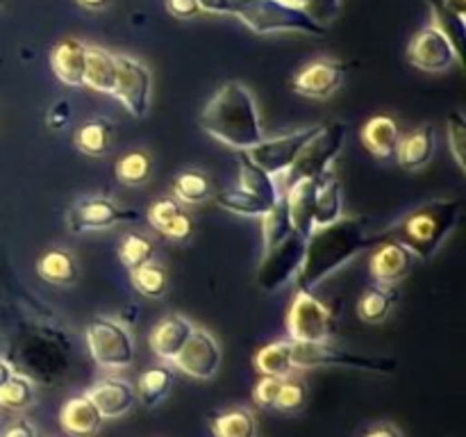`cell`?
Here are the masks:
<instances>
[{
  "label": "cell",
  "mask_w": 466,
  "mask_h": 437,
  "mask_svg": "<svg viewBox=\"0 0 466 437\" xmlns=\"http://www.w3.org/2000/svg\"><path fill=\"white\" fill-rule=\"evenodd\" d=\"M262 232H264V250L271 249V246L280 244L285 237H289L294 232V226H291L289 208H287V198H278V203L264 214Z\"/></svg>",
  "instance_id": "obj_35"
},
{
  "label": "cell",
  "mask_w": 466,
  "mask_h": 437,
  "mask_svg": "<svg viewBox=\"0 0 466 437\" xmlns=\"http://www.w3.org/2000/svg\"><path fill=\"white\" fill-rule=\"evenodd\" d=\"M36 271L44 280L55 285H73L77 280V262L68 250H46L36 262Z\"/></svg>",
  "instance_id": "obj_28"
},
{
  "label": "cell",
  "mask_w": 466,
  "mask_h": 437,
  "mask_svg": "<svg viewBox=\"0 0 466 437\" xmlns=\"http://www.w3.org/2000/svg\"><path fill=\"white\" fill-rule=\"evenodd\" d=\"M71 337L55 326L0 321V358L14 373L39 385H57L71 367Z\"/></svg>",
  "instance_id": "obj_1"
},
{
  "label": "cell",
  "mask_w": 466,
  "mask_h": 437,
  "mask_svg": "<svg viewBox=\"0 0 466 437\" xmlns=\"http://www.w3.org/2000/svg\"><path fill=\"white\" fill-rule=\"evenodd\" d=\"M155 250H157V244H155L150 237L135 235V232H132V235H126V239L118 246V255H121L123 264H126L130 271L153 262Z\"/></svg>",
  "instance_id": "obj_38"
},
{
  "label": "cell",
  "mask_w": 466,
  "mask_h": 437,
  "mask_svg": "<svg viewBox=\"0 0 466 437\" xmlns=\"http://www.w3.org/2000/svg\"><path fill=\"white\" fill-rule=\"evenodd\" d=\"M77 5L86 9H103L107 5V0H77Z\"/></svg>",
  "instance_id": "obj_55"
},
{
  "label": "cell",
  "mask_w": 466,
  "mask_h": 437,
  "mask_svg": "<svg viewBox=\"0 0 466 437\" xmlns=\"http://www.w3.org/2000/svg\"><path fill=\"white\" fill-rule=\"evenodd\" d=\"M218 208L228 209L232 214H241V217H264L268 209L273 208L271 203H267L259 196L248 194L239 187V189H226L217 196Z\"/></svg>",
  "instance_id": "obj_34"
},
{
  "label": "cell",
  "mask_w": 466,
  "mask_h": 437,
  "mask_svg": "<svg viewBox=\"0 0 466 437\" xmlns=\"http://www.w3.org/2000/svg\"><path fill=\"white\" fill-rule=\"evenodd\" d=\"M291 355H294V341L278 340L258 351V355H255V369L262 376L287 378L294 371V358Z\"/></svg>",
  "instance_id": "obj_26"
},
{
  "label": "cell",
  "mask_w": 466,
  "mask_h": 437,
  "mask_svg": "<svg viewBox=\"0 0 466 437\" xmlns=\"http://www.w3.org/2000/svg\"><path fill=\"white\" fill-rule=\"evenodd\" d=\"M305 9H308L314 21L326 25L328 21H332L339 14L341 0H305Z\"/></svg>",
  "instance_id": "obj_46"
},
{
  "label": "cell",
  "mask_w": 466,
  "mask_h": 437,
  "mask_svg": "<svg viewBox=\"0 0 466 437\" xmlns=\"http://www.w3.org/2000/svg\"><path fill=\"white\" fill-rule=\"evenodd\" d=\"M116 178L126 185H141L150 176V159L146 153H127L123 155L114 168Z\"/></svg>",
  "instance_id": "obj_41"
},
{
  "label": "cell",
  "mask_w": 466,
  "mask_h": 437,
  "mask_svg": "<svg viewBox=\"0 0 466 437\" xmlns=\"http://www.w3.org/2000/svg\"><path fill=\"white\" fill-rule=\"evenodd\" d=\"M76 144L82 153L100 158V155L107 153L109 144H112V123L103 117L91 118L77 130Z\"/></svg>",
  "instance_id": "obj_33"
},
{
  "label": "cell",
  "mask_w": 466,
  "mask_h": 437,
  "mask_svg": "<svg viewBox=\"0 0 466 437\" xmlns=\"http://www.w3.org/2000/svg\"><path fill=\"white\" fill-rule=\"evenodd\" d=\"M191 332H194V323L189 319L182 317V314H168L153 328L148 344L157 358L173 362L176 355L182 351V346L191 337Z\"/></svg>",
  "instance_id": "obj_19"
},
{
  "label": "cell",
  "mask_w": 466,
  "mask_h": 437,
  "mask_svg": "<svg viewBox=\"0 0 466 437\" xmlns=\"http://www.w3.org/2000/svg\"><path fill=\"white\" fill-rule=\"evenodd\" d=\"M50 66L55 76L68 86H85L86 46L77 39H64L50 50Z\"/></svg>",
  "instance_id": "obj_21"
},
{
  "label": "cell",
  "mask_w": 466,
  "mask_h": 437,
  "mask_svg": "<svg viewBox=\"0 0 466 437\" xmlns=\"http://www.w3.org/2000/svg\"><path fill=\"white\" fill-rule=\"evenodd\" d=\"M412 267L414 255L403 244L391 239L380 241L369 262V271L378 285H396L412 273Z\"/></svg>",
  "instance_id": "obj_17"
},
{
  "label": "cell",
  "mask_w": 466,
  "mask_h": 437,
  "mask_svg": "<svg viewBox=\"0 0 466 437\" xmlns=\"http://www.w3.org/2000/svg\"><path fill=\"white\" fill-rule=\"evenodd\" d=\"M173 187H176L177 198L185 200V203H200L212 194L209 178L200 171H180L173 180Z\"/></svg>",
  "instance_id": "obj_39"
},
{
  "label": "cell",
  "mask_w": 466,
  "mask_h": 437,
  "mask_svg": "<svg viewBox=\"0 0 466 437\" xmlns=\"http://www.w3.org/2000/svg\"><path fill=\"white\" fill-rule=\"evenodd\" d=\"M32 401H35V382L21 373H12L9 381L0 387V408L18 412L30 408Z\"/></svg>",
  "instance_id": "obj_36"
},
{
  "label": "cell",
  "mask_w": 466,
  "mask_h": 437,
  "mask_svg": "<svg viewBox=\"0 0 466 437\" xmlns=\"http://www.w3.org/2000/svg\"><path fill=\"white\" fill-rule=\"evenodd\" d=\"M0 437H39V432L27 419H18V422L9 423Z\"/></svg>",
  "instance_id": "obj_50"
},
{
  "label": "cell",
  "mask_w": 466,
  "mask_h": 437,
  "mask_svg": "<svg viewBox=\"0 0 466 437\" xmlns=\"http://www.w3.org/2000/svg\"><path fill=\"white\" fill-rule=\"evenodd\" d=\"M86 349L98 367L123 369L135 360V340L121 321L109 317H94L86 323Z\"/></svg>",
  "instance_id": "obj_7"
},
{
  "label": "cell",
  "mask_w": 466,
  "mask_h": 437,
  "mask_svg": "<svg viewBox=\"0 0 466 437\" xmlns=\"http://www.w3.org/2000/svg\"><path fill=\"white\" fill-rule=\"evenodd\" d=\"M287 328H289V340L296 344L328 341V337L335 332V314L312 291L299 290L287 314Z\"/></svg>",
  "instance_id": "obj_8"
},
{
  "label": "cell",
  "mask_w": 466,
  "mask_h": 437,
  "mask_svg": "<svg viewBox=\"0 0 466 437\" xmlns=\"http://www.w3.org/2000/svg\"><path fill=\"white\" fill-rule=\"evenodd\" d=\"M59 426L71 437H94L103 426V414L89 396H73L59 410Z\"/></svg>",
  "instance_id": "obj_20"
},
{
  "label": "cell",
  "mask_w": 466,
  "mask_h": 437,
  "mask_svg": "<svg viewBox=\"0 0 466 437\" xmlns=\"http://www.w3.org/2000/svg\"><path fill=\"white\" fill-rule=\"evenodd\" d=\"M116 85L112 96H116L135 118L146 117L150 107V86H153L148 66L127 55H116Z\"/></svg>",
  "instance_id": "obj_11"
},
{
  "label": "cell",
  "mask_w": 466,
  "mask_h": 437,
  "mask_svg": "<svg viewBox=\"0 0 466 437\" xmlns=\"http://www.w3.org/2000/svg\"><path fill=\"white\" fill-rule=\"evenodd\" d=\"M214 437H258L255 414L246 408L228 410L212 417Z\"/></svg>",
  "instance_id": "obj_32"
},
{
  "label": "cell",
  "mask_w": 466,
  "mask_h": 437,
  "mask_svg": "<svg viewBox=\"0 0 466 437\" xmlns=\"http://www.w3.org/2000/svg\"><path fill=\"white\" fill-rule=\"evenodd\" d=\"M305 385L300 381H282L280 391L276 396V405L273 408L282 410V412H294V410L303 408L305 403Z\"/></svg>",
  "instance_id": "obj_43"
},
{
  "label": "cell",
  "mask_w": 466,
  "mask_h": 437,
  "mask_svg": "<svg viewBox=\"0 0 466 437\" xmlns=\"http://www.w3.org/2000/svg\"><path fill=\"white\" fill-rule=\"evenodd\" d=\"M239 182L241 189L248 191V194L259 196L267 203L276 205L280 194H278V187L273 182V176H268L264 168H259L253 159L248 158L246 150H239Z\"/></svg>",
  "instance_id": "obj_27"
},
{
  "label": "cell",
  "mask_w": 466,
  "mask_h": 437,
  "mask_svg": "<svg viewBox=\"0 0 466 437\" xmlns=\"http://www.w3.org/2000/svg\"><path fill=\"white\" fill-rule=\"evenodd\" d=\"M200 127L235 150H248L264 139L253 94L237 80L226 82L205 105Z\"/></svg>",
  "instance_id": "obj_3"
},
{
  "label": "cell",
  "mask_w": 466,
  "mask_h": 437,
  "mask_svg": "<svg viewBox=\"0 0 466 437\" xmlns=\"http://www.w3.org/2000/svg\"><path fill=\"white\" fill-rule=\"evenodd\" d=\"M46 121H48L50 127H64L68 126V121H71V103H68L66 98L57 100V103L50 107L48 117H46Z\"/></svg>",
  "instance_id": "obj_49"
},
{
  "label": "cell",
  "mask_w": 466,
  "mask_h": 437,
  "mask_svg": "<svg viewBox=\"0 0 466 437\" xmlns=\"http://www.w3.org/2000/svg\"><path fill=\"white\" fill-rule=\"evenodd\" d=\"M291 358H294V369L350 367L376 373L396 371V360L369 358V355L350 353V351L339 349V346H330L326 341H317V344H296L294 341V355Z\"/></svg>",
  "instance_id": "obj_9"
},
{
  "label": "cell",
  "mask_w": 466,
  "mask_h": 437,
  "mask_svg": "<svg viewBox=\"0 0 466 437\" xmlns=\"http://www.w3.org/2000/svg\"><path fill=\"white\" fill-rule=\"evenodd\" d=\"M396 303H399V291L394 285H376L364 291L358 305V314L362 321L380 323L390 317Z\"/></svg>",
  "instance_id": "obj_29"
},
{
  "label": "cell",
  "mask_w": 466,
  "mask_h": 437,
  "mask_svg": "<svg viewBox=\"0 0 466 437\" xmlns=\"http://www.w3.org/2000/svg\"><path fill=\"white\" fill-rule=\"evenodd\" d=\"M362 437H403V432H400L396 426H391V423H380V426L364 432Z\"/></svg>",
  "instance_id": "obj_52"
},
{
  "label": "cell",
  "mask_w": 466,
  "mask_h": 437,
  "mask_svg": "<svg viewBox=\"0 0 466 437\" xmlns=\"http://www.w3.org/2000/svg\"><path fill=\"white\" fill-rule=\"evenodd\" d=\"M346 135H349V127L339 121L319 127L317 135L303 146L296 162L285 171L287 185H294L299 180H317L323 173H328L332 159L344 148Z\"/></svg>",
  "instance_id": "obj_6"
},
{
  "label": "cell",
  "mask_w": 466,
  "mask_h": 437,
  "mask_svg": "<svg viewBox=\"0 0 466 437\" xmlns=\"http://www.w3.org/2000/svg\"><path fill=\"white\" fill-rule=\"evenodd\" d=\"M191 228H194V223H191L189 214L180 212V214H177L176 218H173L171 223H168L167 228H164L162 232H159V235L168 237V239H177V241H182V239H187V237L191 235Z\"/></svg>",
  "instance_id": "obj_47"
},
{
  "label": "cell",
  "mask_w": 466,
  "mask_h": 437,
  "mask_svg": "<svg viewBox=\"0 0 466 437\" xmlns=\"http://www.w3.org/2000/svg\"><path fill=\"white\" fill-rule=\"evenodd\" d=\"M137 218H139L137 209L118 208L109 198H85L73 205L66 214V223L73 232L103 230V228H112L126 221H137Z\"/></svg>",
  "instance_id": "obj_15"
},
{
  "label": "cell",
  "mask_w": 466,
  "mask_h": 437,
  "mask_svg": "<svg viewBox=\"0 0 466 437\" xmlns=\"http://www.w3.org/2000/svg\"><path fill=\"white\" fill-rule=\"evenodd\" d=\"M12 373H14V369H12V367H9V364H7V362H5V360H3V358H0V387H3V385H5V382H7V381H9V376H12Z\"/></svg>",
  "instance_id": "obj_54"
},
{
  "label": "cell",
  "mask_w": 466,
  "mask_h": 437,
  "mask_svg": "<svg viewBox=\"0 0 466 437\" xmlns=\"http://www.w3.org/2000/svg\"><path fill=\"white\" fill-rule=\"evenodd\" d=\"M173 382H176V376H173L171 369L150 367L139 376L137 396H139V401L146 405V408H155V405L162 403V401L167 399Z\"/></svg>",
  "instance_id": "obj_31"
},
{
  "label": "cell",
  "mask_w": 466,
  "mask_h": 437,
  "mask_svg": "<svg viewBox=\"0 0 466 437\" xmlns=\"http://www.w3.org/2000/svg\"><path fill=\"white\" fill-rule=\"evenodd\" d=\"M460 217H462V203L455 198H440L421 205L412 214L403 218L399 226L380 232L373 237V244L391 239L403 244L414 258L431 262L437 250L441 249L451 232L458 228Z\"/></svg>",
  "instance_id": "obj_4"
},
{
  "label": "cell",
  "mask_w": 466,
  "mask_h": 437,
  "mask_svg": "<svg viewBox=\"0 0 466 437\" xmlns=\"http://www.w3.org/2000/svg\"><path fill=\"white\" fill-rule=\"evenodd\" d=\"M0 5H3V0H0Z\"/></svg>",
  "instance_id": "obj_57"
},
{
  "label": "cell",
  "mask_w": 466,
  "mask_h": 437,
  "mask_svg": "<svg viewBox=\"0 0 466 437\" xmlns=\"http://www.w3.org/2000/svg\"><path fill=\"white\" fill-rule=\"evenodd\" d=\"M200 9L203 12L212 14H232V7H235V0H198Z\"/></svg>",
  "instance_id": "obj_51"
},
{
  "label": "cell",
  "mask_w": 466,
  "mask_h": 437,
  "mask_svg": "<svg viewBox=\"0 0 466 437\" xmlns=\"http://www.w3.org/2000/svg\"><path fill=\"white\" fill-rule=\"evenodd\" d=\"M440 3L453 14H458V16H466V0H440Z\"/></svg>",
  "instance_id": "obj_53"
},
{
  "label": "cell",
  "mask_w": 466,
  "mask_h": 437,
  "mask_svg": "<svg viewBox=\"0 0 466 437\" xmlns=\"http://www.w3.org/2000/svg\"><path fill=\"white\" fill-rule=\"evenodd\" d=\"M435 127L431 123H423L421 127L399 139L394 155L405 171H417V168H423L431 162L432 155H435Z\"/></svg>",
  "instance_id": "obj_22"
},
{
  "label": "cell",
  "mask_w": 466,
  "mask_h": 437,
  "mask_svg": "<svg viewBox=\"0 0 466 437\" xmlns=\"http://www.w3.org/2000/svg\"><path fill=\"white\" fill-rule=\"evenodd\" d=\"M400 130L399 123L394 121L387 114H380V117H373L364 123L362 127V141L369 148V153H373L376 158H391L396 153V146H399Z\"/></svg>",
  "instance_id": "obj_25"
},
{
  "label": "cell",
  "mask_w": 466,
  "mask_h": 437,
  "mask_svg": "<svg viewBox=\"0 0 466 437\" xmlns=\"http://www.w3.org/2000/svg\"><path fill=\"white\" fill-rule=\"evenodd\" d=\"M289 3H296V5H303V7H305V0H289Z\"/></svg>",
  "instance_id": "obj_56"
},
{
  "label": "cell",
  "mask_w": 466,
  "mask_h": 437,
  "mask_svg": "<svg viewBox=\"0 0 466 437\" xmlns=\"http://www.w3.org/2000/svg\"><path fill=\"white\" fill-rule=\"evenodd\" d=\"M221 358V346L214 340L212 332L203 330V328H194L191 337L187 340V344L182 346V351L176 355L173 362L187 376L198 378V381H209L218 371Z\"/></svg>",
  "instance_id": "obj_14"
},
{
  "label": "cell",
  "mask_w": 466,
  "mask_h": 437,
  "mask_svg": "<svg viewBox=\"0 0 466 437\" xmlns=\"http://www.w3.org/2000/svg\"><path fill=\"white\" fill-rule=\"evenodd\" d=\"M408 59L412 66L428 73H444L455 64H462V57L455 53L449 36L437 25H426L412 36L408 46Z\"/></svg>",
  "instance_id": "obj_12"
},
{
  "label": "cell",
  "mask_w": 466,
  "mask_h": 437,
  "mask_svg": "<svg viewBox=\"0 0 466 437\" xmlns=\"http://www.w3.org/2000/svg\"><path fill=\"white\" fill-rule=\"evenodd\" d=\"M321 126H309L303 130L289 132V135L276 137V139H262L259 144H255L253 148H248V158L258 164L259 168L268 173V176H276V173H285L291 164L296 162L299 153L303 150V146L312 139L319 132Z\"/></svg>",
  "instance_id": "obj_13"
},
{
  "label": "cell",
  "mask_w": 466,
  "mask_h": 437,
  "mask_svg": "<svg viewBox=\"0 0 466 437\" xmlns=\"http://www.w3.org/2000/svg\"><path fill=\"white\" fill-rule=\"evenodd\" d=\"M431 5H432V12H435V16H437V27H440V30L449 36V41L453 44L455 53L462 57L464 35H466L464 18L458 16V14H453L451 9H446L440 0H431Z\"/></svg>",
  "instance_id": "obj_40"
},
{
  "label": "cell",
  "mask_w": 466,
  "mask_h": 437,
  "mask_svg": "<svg viewBox=\"0 0 466 437\" xmlns=\"http://www.w3.org/2000/svg\"><path fill=\"white\" fill-rule=\"evenodd\" d=\"M167 9L171 16L182 18V21H185V18H194L196 14L203 12L198 0H167Z\"/></svg>",
  "instance_id": "obj_48"
},
{
  "label": "cell",
  "mask_w": 466,
  "mask_h": 437,
  "mask_svg": "<svg viewBox=\"0 0 466 437\" xmlns=\"http://www.w3.org/2000/svg\"><path fill=\"white\" fill-rule=\"evenodd\" d=\"M341 218V185L332 173H323L317 189V205H314V228Z\"/></svg>",
  "instance_id": "obj_30"
},
{
  "label": "cell",
  "mask_w": 466,
  "mask_h": 437,
  "mask_svg": "<svg viewBox=\"0 0 466 437\" xmlns=\"http://www.w3.org/2000/svg\"><path fill=\"white\" fill-rule=\"evenodd\" d=\"M180 212H182V208L176 198H162V200H157L155 205H150L148 221L155 230L162 232L164 228H167L168 223H171Z\"/></svg>",
  "instance_id": "obj_44"
},
{
  "label": "cell",
  "mask_w": 466,
  "mask_h": 437,
  "mask_svg": "<svg viewBox=\"0 0 466 437\" xmlns=\"http://www.w3.org/2000/svg\"><path fill=\"white\" fill-rule=\"evenodd\" d=\"M285 378H276V376H262V381L255 385L253 390V399L259 408H273L276 405V396L280 391V385Z\"/></svg>",
  "instance_id": "obj_45"
},
{
  "label": "cell",
  "mask_w": 466,
  "mask_h": 437,
  "mask_svg": "<svg viewBox=\"0 0 466 437\" xmlns=\"http://www.w3.org/2000/svg\"><path fill=\"white\" fill-rule=\"evenodd\" d=\"M305 258V237L291 232L280 244L264 250V259L259 264L258 282L262 290L278 291L285 287L291 278H296Z\"/></svg>",
  "instance_id": "obj_10"
},
{
  "label": "cell",
  "mask_w": 466,
  "mask_h": 437,
  "mask_svg": "<svg viewBox=\"0 0 466 437\" xmlns=\"http://www.w3.org/2000/svg\"><path fill=\"white\" fill-rule=\"evenodd\" d=\"M319 180L321 178H317V180L294 182V185H289V194L285 196L294 232L303 235L305 239L314 230V205H317Z\"/></svg>",
  "instance_id": "obj_23"
},
{
  "label": "cell",
  "mask_w": 466,
  "mask_h": 437,
  "mask_svg": "<svg viewBox=\"0 0 466 437\" xmlns=\"http://www.w3.org/2000/svg\"><path fill=\"white\" fill-rule=\"evenodd\" d=\"M344 76L346 66L341 62L319 59L296 73V77L291 80V89L300 96H309V98H328L339 89Z\"/></svg>",
  "instance_id": "obj_16"
},
{
  "label": "cell",
  "mask_w": 466,
  "mask_h": 437,
  "mask_svg": "<svg viewBox=\"0 0 466 437\" xmlns=\"http://www.w3.org/2000/svg\"><path fill=\"white\" fill-rule=\"evenodd\" d=\"M232 14L239 16V21L255 35H271V32H303L312 36L328 35V27L314 21L303 5L289 3V0H235Z\"/></svg>",
  "instance_id": "obj_5"
},
{
  "label": "cell",
  "mask_w": 466,
  "mask_h": 437,
  "mask_svg": "<svg viewBox=\"0 0 466 437\" xmlns=\"http://www.w3.org/2000/svg\"><path fill=\"white\" fill-rule=\"evenodd\" d=\"M446 126H449V146H451V153H453L455 162H458V167L466 168V118L464 114L460 112V109H455L453 114L449 117V121H446Z\"/></svg>",
  "instance_id": "obj_42"
},
{
  "label": "cell",
  "mask_w": 466,
  "mask_h": 437,
  "mask_svg": "<svg viewBox=\"0 0 466 437\" xmlns=\"http://www.w3.org/2000/svg\"><path fill=\"white\" fill-rule=\"evenodd\" d=\"M130 280L135 285V290L139 294H144L146 299H162L167 294L168 278L167 271L159 264L148 262L144 267L135 269V271H130Z\"/></svg>",
  "instance_id": "obj_37"
},
{
  "label": "cell",
  "mask_w": 466,
  "mask_h": 437,
  "mask_svg": "<svg viewBox=\"0 0 466 437\" xmlns=\"http://www.w3.org/2000/svg\"><path fill=\"white\" fill-rule=\"evenodd\" d=\"M103 419H118L132 410L137 403V390L121 378H103L86 391Z\"/></svg>",
  "instance_id": "obj_18"
},
{
  "label": "cell",
  "mask_w": 466,
  "mask_h": 437,
  "mask_svg": "<svg viewBox=\"0 0 466 437\" xmlns=\"http://www.w3.org/2000/svg\"><path fill=\"white\" fill-rule=\"evenodd\" d=\"M116 55L100 46H86V68L85 85L100 94H112L116 85Z\"/></svg>",
  "instance_id": "obj_24"
},
{
  "label": "cell",
  "mask_w": 466,
  "mask_h": 437,
  "mask_svg": "<svg viewBox=\"0 0 466 437\" xmlns=\"http://www.w3.org/2000/svg\"><path fill=\"white\" fill-rule=\"evenodd\" d=\"M367 217L337 218L328 226H317L305 239V258L300 264L296 280L299 290L312 291L328 276L339 271L346 262L362 253L373 244V237L367 232Z\"/></svg>",
  "instance_id": "obj_2"
}]
</instances>
